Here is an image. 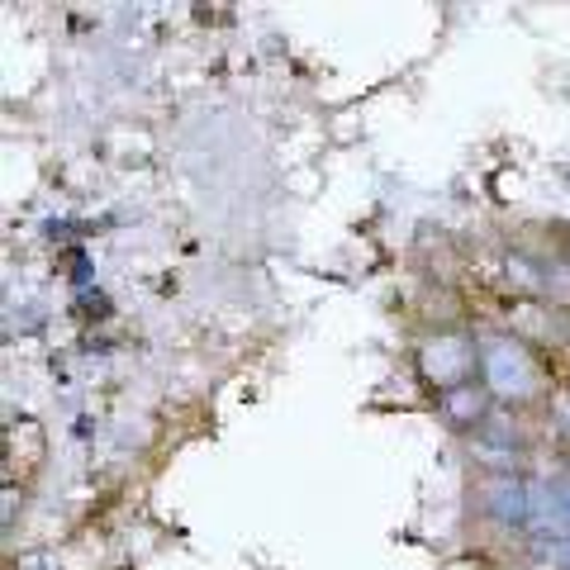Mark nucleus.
<instances>
[{
	"label": "nucleus",
	"instance_id": "2",
	"mask_svg": "<svg viewBox=\"0 0 570 570\" xmlns=\"http://www.w3.org/2000/svg\"><path fill=\"white\" fill-rule=\"evenodd\" d=\"M414 376L433 390L448 395L456 385H471L480 376V328L466 324H438L414 337Z\"/></svg>",
	"mask_w": 570,
	"mask_h": 570
},
{
	"label": "nucleus",
	"instance_id": "5",
	"mask_svg": "<svg viewBox=\"0 0 570 570\" xmlns=\"http://www.w3.org/2000/svg\"><path fill=\"white\" fill-rule=\"evenodd\" d=\"M433 409H438L442 423L456 428V433H466V438L494 414V404H490V395H485V385H480V381L456 385V390H448V395H438Z\"/></svg>",
	"mask_w": 570,
	"mask_h": 570
},
{
	"label": "nucleus",
	"instance_id": "3",
	"mask_svg": "<svg viewBox=\"0 0 570 570\" xmlns=\"http://www.w3.org/2000/svg\"><path fill=\"white\" fill-rule=\"evenodd\" d=\"M475 519L494 528L499 538L532 532V480L523 471H485L475 480Z\"/></svg>",
	"mask_w": 570,
	"mask_h": 570
},
{
	"label": "nucleus",
	"instance_id": "4",
	"mask_svg": "<svg viewBox=\"0 0 570 570\" xmlns=\"http://www.w3.org/2000/svg\"><path fill=\"white\" fill-rule=\"evenodd\" d=\"M466 448H471V456L490 461V471H519V461L528 456V438H523L519 414L494 409V414L466 438Z\"/></svg>",
	"mask_w": 570,
	"mask_h": 570
},
{
	"label": "nucleus",
	"instance_id": "6",
	"mask_svg": "<svg viewBox=\"0 0 570 570\" xmlns=\"http://www.w3.org/2000/svg\"><path fill=\"white\" fill-rule=\"evenodd\" d=\"M523 561L528 570H570V538H528Z\"/></svg>",
	"mask_w": 570,
	"mask_h": 570
},
{
	"label": "nucleus",
	"instance_id": "1",
	"mask_svg": "<svg viewBox=\"0 0 570 570\" xmlns=\"http://www.w3.org/2000/svg\"><path fill=\"white\" fill-rule=\"evenodd\" d=\"M480 385L494 409H509V414H528V409H542L557 395V381H551L547 352L538 343H528L513 328L494 324L480 328Z\"/></svg>",
	"mask_w": 570,
	"mask_h": 570
}]
</instances>
